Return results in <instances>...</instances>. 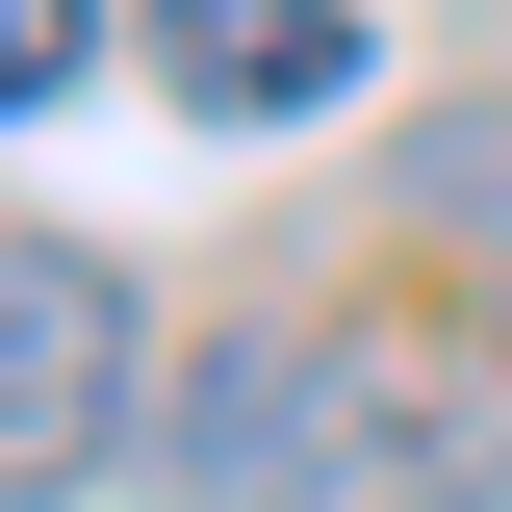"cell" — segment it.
I'll return each mask as SVG.
<instances>
[{"label":"cell","mask_w":512,"mask_h":512,"mask_svg":"<svg viewBox=\"0 0 512 512\" xmlns=\"http://www.w3.org/2000/svg\"><path fill=\"white\" fill-rule=\"evenodd\" d=\"M77 52H103V0H0V103H52Z\"/></svg>","instance_id":"5"},{"label":"cell","mask_w":512,"mask_h":512,"mask_svg":"<svg viewBox=\"0 0 512 512\" xmlns=\"http://www.w3.org/2000/svg\"><path fill=\"white\" fill-rule=\"evenodd\" d=\"M154 77L205 128H308V103H359V0H154Z\"/></svg>","instance_id":"4"},{"label":"cell","mask_w":512,"mask_h":512,"mask_svg":"<svg viewBox=\"0 0 512 512\" xmlns=\"http://www.w3.org/2000/svg\"><path fill=\"white\" fill-rule=\"evenodd\" d=\"M333 461H359V333L333 308H231L154 384V487L180 512H333Z\"/></svg>","instance_id":"1"},{"label":"cell","mask_w":512,"mask_h":512,"mask_svg":"<svg viewBox=\"0 0 512 512\" xmlns=\"http://www.w3.org/2000/svg\"><path fill=\"white\" fill-rule=\"evenodd\" d=\"M333 512H512V384L436 359V333H359V461Z\"/></svg>","instance_id":"3"},{"label":"cell","mask_w":512,"mask_h":512,"mask_svg":"<svg viewBox=\"0 0 512 512\" xmlns=\"http://www.w3.org/2000/svg\"><path fill=\"white\" fill-rule=\"evenodd\" d=\"M154 436V333L77 231H0V512H77L103 461Z\"/></svg>","instance_id":"2"}]
</instances>
